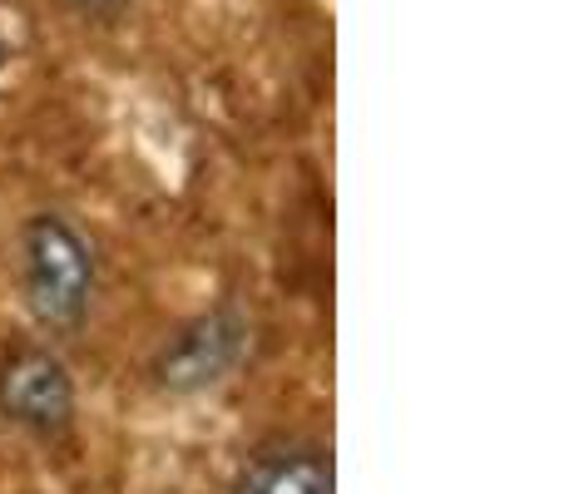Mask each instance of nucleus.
Segmentation results:
<instances>
[{"instance_id": "1", "label": "nucleus", "mask_w": 564, "mask_h": 494, "mask_svg": "<svg viewBox=\"0 0 564 494\" xmlns=\"http://www.w3.org/2000/svg\"><path fill=\"white\" fill-rule=\"evenodd\" d=\"M99 287L95 248L69 218L35 213L20 228V292L50 337H75L89 321Z\"/></svg>"}, {"instance_id": "6", "label": "nucleus", "mask_w": 564, "mask_h": 494, "mask_svg": "<svg viewBox=\"0 0 564 494\" xmlns=\"http://www.w3.org/2000/svg\"><path fill=\"white\" fill-rule=\"evenodd\" d=\"M6 65H10V45L0 40V75H6Z\"/></svg>"}, {"instance_id": "2", "label": "nucleus", "mask_w": 564, "mask_h": 494, "mask_svg": "<svg viewBox=\"0 0 564 494\" xmlns=\"http://www.w3.org/2000/svg\"><path fill=\"white\" fill-rule=\"evenodd\" d=\"M243 356H248V317L234 301H218V307L188 317L159 347L149 376L169 396H198V391H214L218 381L234 376Z\"/></svg>"}, {"instance_id": "3", "label": "nucleus", "mask_w": 564, "mask_h": 494, "mask_svg": "<svg viewBox=\"0 0 564 494\" xmlns=\"http://www.w3.org/2000/svg\"><path fill=\"white\" fill-rule=\"evenodd\" d=\"M0 420L35 440L75 426V376L50 347H10L0 356Z\"/></svg>"}, {"instance_id": "5", "label": "nucleus", "mask_w": 564, "mask_h": 494, "mask_svg": "<svg viewBox=\"0 0 564 494\" xmlns=\"http://www.w3.org/2000/svg\"><path fill=\"white\" fill-rule=\"evenodd\" d=\"M69 6H75L79 15H115L124 0H69Z\"/></svg>"}, {"instance_id": "4", "label": "nucleus", "mask_w": 564, "mask_h": 494, "mask_svg": "<svg viewBox=\"0 0 564 494\" xmlns=\"http://www.w3.org/2000/svg\"><path fill=\"white\" fill-rule=\"evenodd\" d=\"M228 494H337V475H332L327 450L282 446L248 460Z\"/></svg>"}]
</instances>
